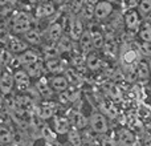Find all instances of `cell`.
I'll return each mask as SVG.
<instances>
[{"label":"cell","mask_w":151,"mask_h":146,"mask_svg":"<svg viewBox=\"0 0 151 146\" xmlns=\"http://www.w3.org/2000/svg\"><path fill=\"white\" fill-rule=\"evenodd\" d=\"M139 37L143 43H151V25L146 24L139 32Z\"/></svg>","instance_id":"27"},{"label":"cell","mask_w":151,"mask_h":146,"mask_svg":"<svg viewBox=\"0 0 151 146\" xmlns=\"http://www.w3.org/2000/svg\"><path fill=\"white\" fill-rule=\"evenodd\" d=\"M90 125L93 128V130L98 134H104L107 130V124L105 117L101 113H93L90 117Z\"/></svg>","instance_id":"2"},{"label":"cell","mask_w":151,"mask_h":146,"mask_svg":"<svg viewBox=\"0 0 151 146\" xmlns=\"http://www.w3.org/2000/svg\"><path fill=\"white\" fill-rule=\"evenodd\" d=\"M47 69L52 73H58L63 71V63L61 60H57V59H48L47 60Z\"/></svg>","instance_id":"15"},{"label":"cell","mask_w":151,"mask_h":146,"mask_svg":"<svg viewBox=\"0 0 151 146\" xmlns=\"http://www.w3.org/2000/svg\"><path fill=\"white\" fill-rule=\"evenodd\" d=\"M74 97H76V93L73 90H64L58 94V100H60V102L64 104V105L69 104L70 101H73Z\"/></svg>","instance_id":"24"},{"label":"cell","mask_w":151,"mask_h":146,"mask_svg":"<svg viewBox=\"0 0 151 146\" xmlns=\"http://www.w3.org/2000/svg\"><path fill=\"white\" fill-rule=\"evenodd\" d=\"M118 141L122 146H134L135 144V137L134 133L127 129H121L118 132Z\"/></svg>","instance_id":"4"},{"label":"cell","mask_w":151,"mask_h":146,"mask_svg":"<svg viewBox=\"0 0 151 146\" xmlns=\"http://www.w3.org/2000/svg\"><path fill=\"white\" fill-rule=\"evenodd\" d=\"M60 47L63 48L64 51H70L72 45H70V41H69V39H66V37L61 39V41H60Z\"/></svg>","instance_id":"33"},{"label":"cell","mask_w":151,"mask_h":146,"mask_svg":"<svg viewBox=\"0 0 151 146\" xmlns=\"http://www.w3.org/2000/svg\"><path fill=\"white\" fill-rule=\"evenodd\" d=\"M141 51L145 55L151 56V43H143V44L141 45Z\"/></svg>","instance_id":"34"},{"label":"cell","mask_w":151,"mask_h":146,"mask_svg":"<svg viewBox=\"0 0 151 146\" xmlns=\"http://www.w3.org/2000/svg\"><path fill=\"white\" fill-rule=\"evenodd\" d=\"M31 3H40V1H42V0H29Z\"/></svg>","instance_id":"42"},{"label":"cell","mask_w":151,"mask_h":146,"mask_svg":"<svg viewBox=\"0 0 151 146\" xmlns=\"http://www.w3.org/2000/svg\"><path fill=\"white\" fill-rule=\"evenodd\" d=\"M13 77V82H16L19 85L20 89H24L29 85V76L27 74V72L24 71H17L15 74L12 76Z\"/></svg>","instance_id":"9"},{"label":"cell","mask_w":151,"mask_h":146,"mask_svg":"<svg viewBox=\"0 0 151 146\" xmlns=\"http://www.w3.org/2000/svg\"><path fill=\"white\" fill-rule=\"evenodd\" d=\"M91 33V45L96 48H102L104 47V36L101 32H90Z\"/></svg>","instance_id":"26"},{"label":"cell","mask_w":151,"mask_h":146,"mask_svg":"<svg viewBox=\"0 0 151 146\" xmlns=\"http://www.w3.org/2000/svg\"><path fill=\"white\" fill-rule=\"evenodd\" d=\"M36 88H37V90L40 92V94H41V96H44V97H49L50 94H52L49 85H48V81L45 80V78H41V80L37 81Z\"/></svg>","instance_id":"16"},{"label":"cell","mask_w":151,"mask_h":146,"mask_svg":"<svg viewBox=\"0 0 151 146\" xmlns=\"http://www.w3.org/2000/svg\"><path fill=\"white\" fill-rule=\"evenodd\" d=\"M102 88H104V90L106 92V93L109 94L111 98H114V100H121V98H122V94H121L119 89H118V86L115 85V84L105 82L104 85H102Z\"/></svg>","instance_id":"10"},{"label":"cell","mask_w":151,"mask_h":146,"mask_svg":"<svg viewBox=\"0 0 151 146\" xmlns=\"http://www.w3.org/2000/svg\"><path fill=\"white\" fill-rule=\"evenodd\" d=\"M80 44H81L82 51H88L89 48L91 47V33H90V31L82 32V35H81V37H80Z\"/></svg>","instance_id":"20"},{"label":"cell","mask_w":151,"mask_h":146,"mask_svg":"<svg viewBox=\"0 0 151 146\" xmlns=\"http://www.w3.org/2000/svg\"><path fill=\"white\" fill-rule=\"evenodd\" d=\"M25 40L29 44H39L41 37H40V33L37 31H33V29H29L28 32H25Z\"/></svg>","instance_id":"23"},{"label":"cell","mask_w":151,"mask_h":146,"mask_svg":"<svg viewBox=\"0 0 151 146\" xmlns=\"http://www.w3.org/2000/svg\"><path fill=\"white\" fill-rule=\"evenodd\" d=\"M138 23H139L138 13H137L135 11H130V12L126 15V25H127V28H130V29L135 28V27L138 25Z\"/></svg>","instance_id":"18"},{"label":"cell","mask_w":151,"mask_h":146,"mask_svg":"<svg viewBox=\"0 0 151 146\" xmlns=\"http://www.w3.org/2000/svg\"><path fill=\"white\" fill-rule=\"evenodd\" d=\"M122 3L126 8H134L138 5V1H137V0H122Z\"/></svg>","instance_id":"36"},{"label":"cell","mask_w":151,"mask_h":146,"mask_svg":"<svg viewBox=\"0 0 151 146\" xmlns=\"http://www.w3.org/2000/svg\"><path fill=\"white\" fill-rule=\"evenodd\" d=\"M44 52L48 59H56V56L58 55V49L56 47H47Z\"/></svg>","instance_id":"31"},{"label":"cell","mask_w":151,"mask_h":146,"mask_svg":"<svg viewBox=\"0 0 151 146\" xmlns=\"http://www.w3.org/2000/svg\"><path fill=\"white\" fill-rule=\"evenodd\" d=\"M13 86V77L11 76V73L3 72L1 77H0V90L4 94H8L11 92Z\"/></svg>","instance_id":"5"},{"label":"cell","mask_w":151,"mask_h":146,"mask_svg":"<svg viewBox=\"0 0 151 146\" xmlns=\"http://www.w3.org/2000/svg\"><path fill=\"white\" fill-rule=\"evenodd\" d=\"M123 59H125L126 63H133V61L135 60V53H134L133 51H127V52L125 53V56H123Z\"/></svg>","instance_id":"35"},{"label":"cell","mask_w":151,"mask_h":146,"mask_svg":"<svg viewBox=\"0 0 151 146\" xmlns=\"http://www.w3.org/2000/svg\"><path fill=\"white\" fill-rule=\"evenodd\" d=\"M82 32H83V25H82V23H81V20L80 19H73V20L70 21V39L72 40H80V37H81V35H82Z\"/></svg>","instance_id":"6"},{"label":"cell","mask_w":151,"mask_h":146,"mask_svg":"<svg viewBox=\"0 0 151 146\" xmlns=\"http://www.w3.org/2000/svg\"><path fill=\"white\" fill-rule=\"evenodd\" d=\"M4 63V60H3V51H0V65Z\"/></svg>","instance_id":"41"},{"label":"cell","mask_w":151,"mask_h":146,"mask_svg":"<svg viewBox=\"0 0 151 146\" xmlns=\"http://www.w3.org/2000/svg\"><path fill=\"white\" fill-rule=\"evenodd\" d=\"M37 61H39V57H37V55L35 52H32V51H25V52L20 56V59H19V63L24 64L25 66L37 63Z\"/></svg>","instance_id":"11"},{"label":"cell","mask_w":151,"mask_h":146,"mask_svg":"<svg viewBox=\"0 0 151 146\" xmlns=\"http://www.w3.org/2000/svg\"><path fill=\"white\" fill-rule=\"evenodd\" d=\"M91 12H93V11H91V8H90V7H86V8H85V12H83V13H85L86 17H90V16H91Z\"/></svg>","instance_id":"39"},{"label":"cell","mask_w":151,"mask_h":146,"mask_svg":"<svg viewBox=\"0 0 151 146\" xmlns=\"http://www.w3.org/2000/svg\"><path fill=\"white\" fill-rule=\"evenodd\" d=\"M65 146H72V145H65Z\"/></svg>","instance_id":"48"},{"label":"cell","mask_w":151,"mask_h":146,"mask_svg":"<svg viewBox=\"0 0 151 146\" xmlns=\"http://www.w3.org/2000/svg\"><path fill=\"white\" fill-rule=\"evenodd\" d=\"M1 105H3V98L0 97V108H1Z\"/></svg>","instance_id":"45"},{"label":"cell","mask_w":151,"mask_h":146,"mask_svg":"<svg viewBox=\"0 0 151 146\" xmlns=\"http://www.w3.org/2000/svg\"><path fill=\"white\" fill-rule=\"evenodd\" d=\"M83 3V0H74V5L76 7H81Z\"/></svg>","instance_id":"40"},{"label":"cell","mask_w":151,"mask_h":146,"mask_svg":"<svg viewBox=\"0 0 151 146\" xmlns=\"http://www.w3.org/2000/svg\"><path fill=\"white\" fill-rule=\"evenodd\" d=\"M55 13V7L52 3H42L36 8V17H47Z\"/></svg>","instance_id":"8"},{"label":"cell","mask_w":151,"mask_h":146,"mask_svg":"<svg viewBox=\"0 0 151 146\" xmlns=\"http://www.w3.org/2000/svg\"><path fill=\"white\" fill-rule=\"evenodd\" d=\"M31 28V20H29V16L24 12H20L15 16L12 23V29L16 33H25L29 31Z\"/></svg>","instance_id":"1"},{"label":"cell","mask_w":151,"mask_h":146,"mask_svg":"<svg viewBox=\"0 0 151 146\" xmlns=\"http://www.w3.org/2000/svg\"><path fill=\"white\" fill-rule=\"evenodd\" d=\"M86 64H88V68H90L91 71H97L99 68V65H101V60L97 56L91 55L86 59Z\"/></svg>","instance_id":"28"},{"label":"cell","mask_w":151,"mask_h":146,"mask_svg":"<svg viewBox=\"0 0 151 146\" xmlns=\"http://www.w3.org/2000/svg\"><path fill=\"white\" fill-rule=\"evenodd\" d=\"M65 78L68 81V84H72V85H80L81 84V77L77 74V72L74 69H66Z\"/></svg>","instance_id":"17"},{"label":"cell","mask_w":151,"mask_h":146,"mask_svg":"<svg viewBox=\"0 0 151 146\" xmlns=\"http://www.w3.org/2000/svg\"><path fill=\"white\" fill-rule=\"evenodd\" d=\"M139 11H141L142 13H149L151 11V1L141 0V3H139Z\"/></svg>","instance_id":"32"},{"label":"cell","mask_w":151,"mask_h":146,"mask_svg":"<svg viewBox=\"0 0 151 146\" xmlns=\"http://www.w3.org/2000/svg\"><path fill=\"white\" fill-rule=\"evenodd\" d=\"M68 81H66V78L64 77V76H56V77L52 78V86L53 89H56V90L58 92H64L68 89Z\"/></svg>","instance_id":"13"},{"label":"cell","mask_w":151,"mask_h":146,"mask_svg":"<svg viewBox=\"0 0 151 146\" xmlns=\"http://www.w3.org/2000/svg\"><path fill=\"white\" fill-rule=\"evenodd\" d=\"M149 69H150V74H151V61H150V65H149Z\"/></svg>","instance_id":"46"},{"label":"cell","mask_w":151,"mask_h":146,"mask_svg":"<svg viewBox=\"0 0 151 146\" xmlns=\"http://www.w3.org/2000/svg\"><path fill=\"white\" fill-rule=\"evenodd\" d=\"M39 116L42 120H48V118H50L53 116V109L50 106H42L39 110Z\"/></svg>","instance_id":"29"},{"label":"cell","mask_w":151,"mask_h":146,"mask_svg":"<svg viewBox=\"0 0 151 146\" xmlns=\"http://www.w3.org/2000/svg\"><path fill=\"white\" fill-rule=\"evenodd\" d=\"M12 142V133L4 126H0V144L1 145H9Z\"/></svg>","instance_id":"21"},{"label":"cell","mask_w":151,"mask_h":146,"mask_svg":"<svg viewBox=\"0 0 151 146\" xmlns=\"http://www.w3.org/2000/svg\"><path fill=\"white\" fill-rule=\"evenodd\" d=\"M106 1H109L110 4H111V3H115V1H119V0H106Z\"/></svg>","instance_id":"43"},{"label":"cell","mask_w":151,"mask_h":146,"mask_svg":"<svg viewBox=\"0 0 151 146\" xmlns=\"http://www.w3.org/2000/svg\"><path fill=\"white\" fill-rule=\"evenodd\" d=\"M8 47L12 52L15 53H20V52H25L27 51V43L23 41L20 39H16V37H9L8 39Z\"/></svg>","instance_id":"7"},{"label":"cell","mask_w":151,"mask_h":146,"mask_svg":"<svg viewBox=\"0 0 151 146\" xmlns=\"http://www.w3.org/2000/svg\"><path fill=\"white\" fill-rule=\"evenodd\" d=\"M113 11V5L110 4L109 1H99L97 3V5L94 7V16H96L98 20H102V19H106L107 16L111 13Z\"/></svg>","instance_id":"3"},{"label":"cell","mask_w":151,"mask_h":146,"mask_svg":"<svg viewBox=\"0 0 151 146\" xmlns=\"http://www.w3.org/2000/svg\"><path fill=\"white\" fill-rule=\"evenodd\" d=\"M39 63V61H37ZM37 63L35 64H31V65H27V71H28V73L27 74L28 76H39L40 74V65Z\"/></svg>","instance_id":"30"},{"label":"cell","mask_w":151,"mask_h":146,"mask_svg":"<svg viewBox=\"0 0 151 146\" xmlns=\"http://www.w3.org/2000/svg\"><path fill=\"white\" fill-rule=\"evenodd\" d=\"M102 146H118L115 142H113L111 139H104L102 141Z\"/></svg>","instance_id":"38"},{"label":"cell","mask_w":151,"mask_h":146,"mask_svg":"<svg viewBox=\"0 0 151 146\" xmlns=\"http://www.w3.org/2000/svg\"><path fill=\"white\" fill-rule=\"evenodd\" d=\"M55 129L58 134H65L69 132V121L65 118H56Z\"/></svg>","instance_id":"14"},{"label":"cell","mask_w":151,"mask_h":146,"mask_svg":"<svg viewBox=\"0 0 151 146\" xmlns=\"http://www.w3.org/2000/svg\"><path fill=\"white\" fill-rule=\"evenodd\" d=\"M145 1H151V0H145Z\"/></svg>","instance_id":"47"},{"label":"cell","mask_w":151,"mask_h":146,"mask_svg":"<svg viewBox=\"0 0 151 146\" xmlns=\"http://www.w3.org/2000/svg\"><path fill=\"white\" fill-rule=\"evenodd\" d=\"M56 3H63V1H65V0H55Z\"/></svg>","instance_id":"44"},{"label":"cell","mask_w":151,"mask_h":146,"mask_svg":"<svg viewBox=\"0 0 151 146\" xmlns=\"http://www.w3.org/2000/svg\"><path fill=\"white\" fill-rule=\"evenodd\" d=\"M8 39H9V36H8V33L4 31V29H0V41L1 43H7Z\"/></svg>","instance_id":"37"},{"label":"cell","mask_w":151,"mask_h":146,"mask_svg":"<svg viewBox=\"0 0 151 146\" xmlns=\"http://www.w3.org/2000/svg\"><path fill=\"white\" fill-rule=\"evenodd\" d=\"M70 121H72V124H74L76 128H78V129H83L86 125H88V120H86V117L80 112H73L72 113Z\"/></svg>","instance_id":"12"},{"label":"cell","mask_w":151,"mask_h":146,"mask_svg":"<svg viewBox=\"0 0 151 146\" xmlns=\"http://www.w3.org/2000/svg\"><path fill=\"white\" fill-rule=\"evenodd\" d=\"M61 33H63V27H61V24L55 23L50 25V28H49V39L50 40H53V41L58 40L61 37Z\"/></svg>","instance_id":"19"},{"label":"cell","mask_w":151,"mask_h":146,"mask_svg":"<svg viewBox=\"0 0 151 146\" xmlns=\"http://www.w3.org/2000/svg\"><path fill=\"white\" fill-rule=\"evenodd\" d=\"M68 138H69V142H70L72 146H81L82 145V138H81V134L76 130H72V132H68Z\"/></svg>","instance_id":"25"},{"label":"cell","mask_w":151,"mask_h":146,"mask_svg":"<svg viewBox=\"0 0 151 146\" xmlns=\"http://www.w3.org/2000/svg\"><path fill=\"white\" fill-rule=\"evenodd\" d=\"M137 73H138V77L141 81H145L149 78L150 76V69H149V65H147L146 63H143V61H141L138 65V71H137Z\"/></svg>","instance_id":"22"}]
</instances>
